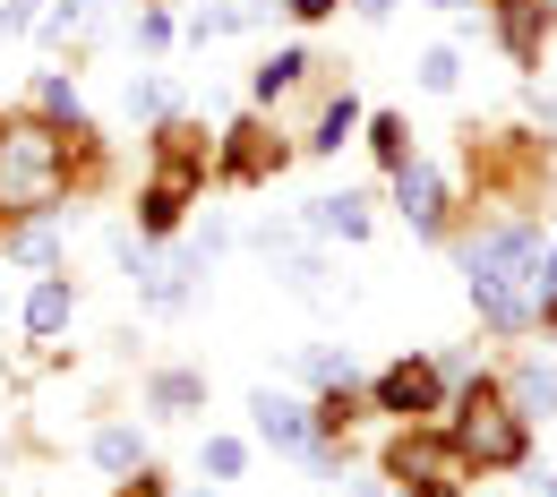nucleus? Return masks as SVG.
<instances>
[{
    "label": "nucleus",
    "instance_id": "obj_20",
    "mask_svg": "<svg viewBox=\"0 0 557 497\" xmlns=\"http://www.w3.org/2000/svg\"><path fill=\"white\" fill-rule=\"evenodd\" d=\"M541 497H557V481H541Z\"/></svg>",
    "mask_w": 557,
    "mask_h": 497
},
{
    "label": "nucleus",
    "instance_id": "obj_17",
    "mask_svg": "<svg viewBox=\"0 0 557 497\" xmlns=\"http://www.w3.org/2000/svg\"><path fill=\"white\" fill-rule=\"evenodd\" d=\"M532 291H541V300H549V309H557V249H549V258H541V275H532Z\"/></svg>",
    "mask_w": 557,
    "mask_h": 497
},
{
    "label": "nucleus",
    "instance_id": "obj_8",
    "mask_svg": "<svg viewBox=\"0 0 557 497\" xmlns=\"http://www.w3.org/2000/svg\"><path fill=\"white\" fill-rule=\"evenodd\" d=\"M61 318H70V284H35V300H26V326H35V335H52Z\"/></svg>",
    "mask_w": 557,
    "mask_h": 497
},
{
    "label": "nucleus",
    "instance_id": "obj_6",
    "mask_svg": "<svg viewBox=\"0 0 557 497\" xmlns=\"http://www.w3.org/2000/svg\"><path fill=\"white\" fill-rule=\"evenodd\" d=\"M395 198H404L412 223H437V172L429 163H395Z\"/></svg>",
    "mask_w": 557,
    "mask_h": 497
},
{
    "label": "nucleus",
    "instance_id": "obj_7",
    "mask_svg": "<svg viewBox=\"0 0 557 497\" xmlns=\"http://www.w3.org/2000/svg\"><path fill=\"white\" fill-rule=\"evenodd\" d=\"M95 463H103V472H138V463H146L138 428H103V437H95Z\"/></svg>",
    "mask_w": 557,
    "mask_h": 497
},
{
    "label": "nucleus",
    "instance_id": "obj_14",
    "mask_svg": "<svg viewBox=\"0 0 557 497\" xmlns=\"http://www.w3.org/2000/svg\"><path fill=\"white\" fill-rule=\"evenodd\" d=\"M420 86L446 95V86H455V52H429V61H420Z\"/></svg>",
    "mask_w": 557,
    "mask_h": 497
},
{
    "label": "nucleus",
    "instance_id": "obj_2",
    "mask_svg": "<svg viewBox=\"0 0 557 497\" xmlns=\"http://www.w3.org/2000/svg\"><path fill=\"white\" fill-rule=\"evenodd\" d=\"M52 189H61V138L9 129L0 138V207H52Z\"/></svg>",
    "mask_w": 557,
    "mask_h": 497
},
{
    "label": "nucleus",
    "instance_id": "obj_9",
    "mask_svg": "<svg viewBox=\"0 0 557 497\" xmlns=\"http://www.w3.org/2000/svg\"><path fill=\"white\" fill-rule=\"evenodd\" d=\"M318 232H344V240H360V232H369L360 198H318Z\"/></svg>",
    "mask_w": 557,
    "mask_h": 497
},
{
    "label": "nucleus",
    "instance_id": "obj_5",
    "mask_svg": "<svg viewBox=\"0 0 557 497\" xmlns=\"http://www.w3.org/2000/svg\"><path fill=\"white\" fill-rule=\"evenodd\" d=\"M377 403H386V412H429V403H437V377H429L420 360H404V369L377 377Z\"/></svg>",
    "mask_w": 557,
    "mask_h": 497
},
{
    "label": "nucleus",
    "instance_id": "obj_10",
    "mask_svg": "<svg viewBox=\"0 0 557 497\" xmlns=\"http://www.w3.org/2000/svg\"><path fill=\"white\" fill-rule=\"evenodd\" d=\"M515 395H523V412H557V369H541V360H532V369L515 377Z\"/></svg>",
    "mask_w": 557,
    "mask_h": 497
},
{
    "label": "nucleus",
    "instance_id": "obj_21",
    "mask_svg": "<svg viewBox=\"0 0 557 497\" xmlns=\"http://www.w3.org/2000/svg\"><path fill=\"white\" fill-rule=\"evenodd\" d=\"M369 497H395V489H369Z\"/></svg>",
    "mask_w": 557,
    "mask_h": 497
},
{
    "label": "nucleus",
    "instance_id": "obj_22",
    "mask_svg": "<svg viewBox=\"0 0 557 497\" xmlns=\"http://www.w3.org/2000/svg\"><path fill=\"white\" fill-rule=\"evenodd\" d=\"M429 497H446V489H429Z\"/></svg>",
    "mask_w": 557,
    "mask_h": 497
},
{
    "label": "nucleus",
    "instance_id": "obj_18",
    "mask_svg": "<svg viewBox=\"0 0 557 497\" xmlns=\"http://www.w3.org/2000/svg\"><path fill=\"white\" fill-rule=\"evenodd\" d=\"M292 9H300V17H318V9H335V0H292Z\"/></svg>",
    "mask_w": 557,
    "mask_h": 497
},
{
    "label": "nucleus",
    "instance_id": "obj_1",
    "mask_svg": "<svg viewBox=\"0 0 557 497\" xmlns=\"http://www.w3.org/2000/svg\"><path fill=\"white\" fill-rule=\"evenodd\" d=\"M532 275H541V240L532 232H497L472 249V300L488 309V326H523L532 318Z\"/></svg>",
    "mask_w": 557,
    "mask_h": 497
},
{
    "label": "nucleus",
    "instance_id": "obj_13",
    "mask_svg": "<svg viewBox=\"0 0 557 497\" xmlns=\"http://www.w3.org/2000/svg\"><path fill=\"white\" fill-rule=\"evenodd\" d=\"M351 121H360V103H351V95H344V103L326 112V129H318V146H344V138H351Z\"/></svg>",
    "mask_w": 557,
    "mask_h": 497
},
{
    "label": "nucleus",
    "instance_id": "obj_3",
    "mask_svg": "<svg viewBox=\"0 0 557 497\" xmlns=\"http://www.w3.org/2000/svg\"><path fill=\"white\" fill-rule=\"evenodd\" d=\"M455 446H463L472 463H515V455H523V428L506 421L497 403H481V395H472V403H463V421H455Z\"/></svg>",
    "mask_w": 557,
    "mask_h": 497
},
{
    "label": "nucleus",
    "instance_id": "obj_12",
    "mask_svg": "<svg viewBox=\"0 0 557 497\" xmlns=\"http://www.w3.org/2000/svg\"><path fill=\"white\" fill-rule=\"evenodd\" d=\"M154 403H163V412H181V403H198V377H154Z\"/></svg>",
    "mask_w": 557,
    "mask_h": 497
},
{
    "label": "nucleus",
    "instance_id": "obj_11",
    "mask_svg": "<svg viewBox=\"0 0 557 497\" xmlns=\"http://www.w3.org/2000/svg\"><path fill=\"white\" fill-rule=\"evenodd\" d=\"M309 70V61H300V52H275V61H267V70H258V95H283V86H292V77Z\"/></svg>",
    "mask_w": 557,
    "mask_h": 497
},
{
    "label": "nucleus",
    "instance_id": "obj_15",
    "mask_svg": "<svg viewBox=\"0 0 557 497\" xmlns=\"http://www.w3.org/2000/svg\"><path fill=\"white\" fill-rule=\"evenodd\" d=\"M309 377H326V386H344V377H351V352H309Z\"/></svg>",
    "mask_w": 557,
    "mask_h": 497
},
{
    "label": "nucleus",
    "instance_id": "obj_16",
    "mask_svg": "<svg viewBox=\"0 0 557 497\" xmlns=\"http://www.w3.org/2000/svg\"><path fill=\"white\" fill-rule=\"evenodd\" d=\"M207 472H223V481L240 472V446H232V437H214V446H207Z\"/></svg>",
    "mask_w": 557,
    "mask_h": 497
},
{
    "label": "nucleus",
    "instance_id": "obj_19",
    "mask_svg": "<svg viewBox=\"0 0 557 497\" xmlns=\"http://www.w3.org/2000/svg\"><path fill=\"white\" fill-rule=\"evenodd\" d=\"M360 9H369V17H386V9H395V0H360Z\"/></svg>",
    "mask_w": 557,
    "mask_h": 497
},
{
    "label": "nucleus",
    "instance_id": "obj_4",
    "mask_svg": "<svg viewBox=\"0 0 557 497\" xmlns=\"http://www.w3.org/2000/svg\"><path fill=\"white\" fill-rule=\"evenodd\" d=\"M249 412H258V428H267L275 446H292V455H300V446H318V428H309V412H300L292 395H249Z\"/></svg>",
    "mask_w": 557,
    "mask_h": 497
}]
</instances>
